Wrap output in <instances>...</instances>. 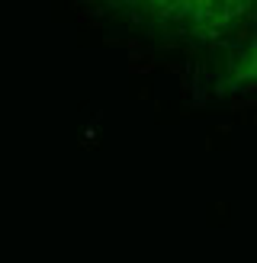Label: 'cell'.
<instances>
[{
  "label": "cell",
  "instance_id": "1",
  "mask_svg": "<svg viewBox=\"0 0 257 263\" xmlns=\"http://www.w3.org/2000/svg\"><path fill=\"white\" fill-rule=\"evenodd\" d=\"M138 23L193 42H212L257 10V0H113Z\"/></svg>",
  "mask_w": 257,
  "mask_h": 263
},
{
  "label": "cell",
  "instance_id": "2",
  "mask_svg": "<svg viewBox=\"0 0 257 263\" xmlns=\"http://www.w3.org/2000/svg\"><path fill=\"white\" fill-rule=\"evenodd\" d=\"M228 81L231 84H257V39L241 51V55L231 61V71H228Z\"/></svg>",
  "mask_w": 257,
  "mask_h": 263
}]
</instances>
